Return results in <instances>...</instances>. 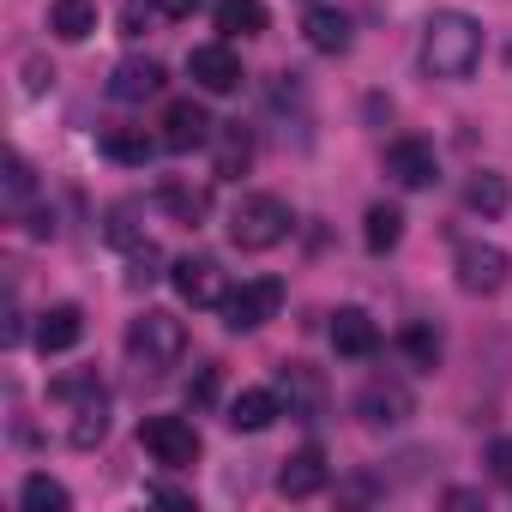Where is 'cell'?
<instances>
[{
	"mask_svg": "<svg viewBox=\"0 0 512 512\" xmlns=\"http://www.w3.org/2000/svg\"><path fill=\"white\" fill-rule=\"evenodd\" d=\"M422 67L446 85L470 79L482 67V25L470 13H434L428 31H422Z\"/></svg>",
	"mask_w": 512,
	"mask_h": 512,
	"instance_id": "cell-1",
	"label": "cell"
},
{
	"mask_svg": "<svg viewBox=\"0 0 512 512\" xmlns=\"http://www.w3.org/2000/svg\"><path fill=\"white\" fill-rule=\"evenodd\" d=\"M181 350H187V326L163 308H151L127 326V356H133L139 374H169L181 362Z\"/></svg>",
	"mask_w": 512,
	"mask_h": 512,
	"instance_id": "cell-2",
	"label": "cell"
},
{
	"mask_svg": "<svg viewBox=\"0 0 512 512\" xmlns=\"http://www.w3.org/2000/svg\"><path fill=\"white\" fill-rule=\"evenodd\" d=\"M290 235V205L278 193H247L235 211H229V241L241 253H266Z\"/></svg>",
	"mask_w": 512,
	"mask_h": 512,
	"instance_id": "cell-3",
	"label": "cell"
},
{
	"mask_svg": "<svg viewBox=\"0 0 512 512\" xmlns=\"http://www.w3.org/2000/svg\"><path fill=\"white\" fill-rule=\"evenodd\" d=\"M139 446L163 464V470H193L199 464V428L187 416H145L139 422Z\"/></svg>",
	"mask_w": 512,
	"mask_h": 512,
	"instance_id": "cell-4",
	"label": "cell"
},
{
	"mask_svg": "<svg viewBox=\"0 0 512 512\" xmlns=\"http://www.w3.org/2000/svg\"><path fill=\"white\" fill-rule=\"evenodd\" d=\"M278 308H284V284L278 278H247L241 290L223 296V326L229 332H260L266 320H278Z\"/></svg>",
	"mask_w": 512,
	"mask_h": 512,
	"instance_id": "cell-5",
	"label": "cell"
},
{
	"mask_svg": "<svg viewBox=\"0 0 512 512\" xmlns=\"http://www.w3.org/2000/svg\"><path fill=\"white\" fill-rule=\"evenodd\" d=\"M506 278H512V260L494 241H464L458 247V290L464 296H494V290H506Z\"/></svg>",
	"mask_w": 512,
	"mask_h": 512,
	"instance_id": "cell-6",
	"label": "cell"
},
{
	"mask_svg": "<svg viewBox=\"0 0 512 512\" xmlns=\"http://www.w3.org/2000/svg\"><path fill=\"white\" fill-rule=\"evenodd\" d=\"M61 398H73V422H67V440L73 446H97L109 434V392L97 380H61Z\"/></svg>",
	"mask_w": 512,
	"mask_h": 512,
	"instance_id": "cell-7",
	"label": "cell"
},
{
	"mask_svg": "<svg viewBox=\"0 0 512 512\" xmlns=\"http://www.w3.org/2000/svg\"><path fill=\"white\" fill-rule=\"evenodd\" d=\"M169 284H175V296L181 302H193V308H223V266L211 260V253H187V260H175L169 266Z\"/></svg>",
	"mask_w": 512,
	"mask_h": 512,
	"instance_id": "cell-8",
	"label": "cell"
},
{
	"mask_svg": "<svg viewBox=\"0 0 512 512\" xmlns=\"http://www.w3.org/2000/svg\"><path fill=\"white\" fill-rule=\"evenodd\" d=\"M187 79H193L205 97H229V91H241V55H235L229 43H199V49L187 55Z\"/></svg>",
	"mask_w": 512,
	"mask_h": 512,
	"instance_id": "cell-9",
	"label": "cell"
},
{
	"mask_svg": "<svg viewBox=\"0 0 512 512\" xmlns=\"http://www.w3.org/2000/svg\"><path fill=\"white\" fill-rule=\"evenodd\" d=\"M410 410H416V398H410L404 380H368L356 392V416L368 428H398V422H410Z\"/></svg>",
	"mask_w": 512,
	"mask_h": 512,
	"instance_id": "cell-10",
	"label": "cell"
},
{
	"mask_svg": "<svg viewBox=\"0 0 512 512\" xmlns=\"http://www.w3.org/2000/svg\"><path fill=\"white\" fill-rule=\"evenodd\" d=\"M386 175H392V187L416 193V187H434V181H440V157H434L428 139H398V145L386 151Z\"/></svg>",
	"mask_w": 512,
	"mask_h": 512,
	"instance_id": "cell-11",
	"label": "cell"
},
{
	"mask_svg": "<svg viewBox=\"0 0 512 512\" xmlns=\"http://www.w3.org/2000/svg\"><path fill=\"white\" fill-rule=\"evenodd\" d=\"M157 127H163V133H157V139H163V151H193V145H205V139L217 133V121H211L193 97H175V103L163 109V121H157Z\"/></svg>",
	"mask_w": 512,
	"mask_h": 512,
	"instance_id": "cell-12",
	"label": "cell"
},
{
	"mask_svg": "<svg viewBox=\"0 0 512 512\" xmlns=\"http://www.w3.org/2000/svg\"><path fill=\"white\" fill-rule=\"evenodd\" d=\"M326 482H332V464H326V452H320V446L290 452V458H284V470H278V494H284V500H314Z\"/></svg>",
	"mask_w": 512,
	"mask_h": 512,
	"instance_id": "cell-13",
	"label": "cell"
},
{
	"mask_svg": "<svg viewBox=\"0 0 512 512\" xmlns=\"http://www.w3.org/2000/svg\"><path fill=\"white\" fill-rule=\"evenodd\" d=\"M278 398H284V410H290V416L314 422V416H320V404H326V386H320V374H314L308 362H284V374H278Z\"/></svg>",
	"mask_w": 512,
	"mask_h": 512,
	"instance_id": "cell-14",
	"label": "cell"
},
{
	"mask_svg": "<svg viewBox=\"0 0 512 512\" xmlns=\"http://www.w3.org/2000/svg\"><path fill=\"white\" fill-rule=\"evenodd\" d=\"M278 416H284V398L266 392V386H253V392H235V398H229V416H223V422H229L235 434H266Z\"/></svg>",
	"mask_w": 512,
	"mask_h": 512,
	"instance_id": "cell-15",
	"label": "cell"
},
{
	"mask_svg": "<svg viewBox=\"0 0 512 512\" xmlns=\"http://www.w3.org/2000/svg\"><path fill=\"white\" fill-rule=\"evenodd\" d=\"M31 338H37L43 356H61V350H73V344L85 338V314H79L73 302H55V308L37 314V332H31Z\"/></svg>",
	"mask_w": 512,
	"mask_h": 512,
	"instance_id": "cell-16",
	"label": "cell"
},
{
	"mask_svg": "<svg viewBox=\"0 0 512 512\" xmlns=\"http://www.w3.org/2000/svg\"><path fill=\"white\" fill-rule=\"evenodd\" d=\"M332 344H338V356H356V362H362V356L380 350V326H374L362 308H338V314H332Z\"/></svg>",
	"mask_w": 512,
	"mask_h": 512,
	"instance_id": "cell-17",
	"label": "cell"
},
{
	"mask_svg": "<svg viewBox=\"0 0 512 512\" xmlns=\"http://www.w3.org/2000/svg\"><path fill=\"white\" fill-rule=\"evenodd\" d=\"M163 91V67L157 61H121L115 73H109V97L115 103H145V97H157Z\"/></svg>",
	"mask_w": 512,
	"mask_h": 512,
	"instance_id": "cell-18",
	"label": "cell"
},
{
	"mask_svg": "<svg viewBox=\"0 0 512 512\" xmlns=\"http://www.w3.org/2000/svg\"><path fill=\"white\" fill-rule=\"evenodd\" d=\"M97 145H103V157H109V163L145 169V163H151V151H157L163 139H151L145 127H103V139H97Z\"/></svg>",
	"mask_w": 512,
	"mask_h": 512,
	"instance_id": "cell-19",
	"label": "cell"
},
{
	"mask_svg": "<svg viewBox=\"0 0 512 512\" xmlns=\"http://www.w3.org/2000/svg\"><path fill=\"white\" fill-rule=\"evenodd\" d=\"M302 37H308V49H320V55H344V49H350V19H344L338 7H314V13L302 19Z\"/></svg>",
	"mask_w": 512,
	"mask_h": 512,
	"instance_id": "cell-20",
	"label": "cell"
},
{
	"mask_svg": "<svg viewBox=\"0 0 512 512\" xmlns=\"http://www.w3.org/2000/svg\"><path fill=\"white\" fill-rule=\"evenodd\" d=\"M49 31L61 43H85L97 31V0H49Z\"/></svg>",
	"mask_w": 512,
	"mask_h": 512,
	"instance_id": "cell-21",
	"label": "cell"
},
{
	"mask_svg": "<svg viewBox=\"0 0 512 512\" xmlns=\"http://www.w3.org/2000/svg\"><path fill=\"white\" fill-rule=\"evenodd\" d=\"M272 25L266 0H217V31L223 37H260Z\"/></svg>",
	"mask_w": 512,
	"mask_h": 512,
	"instance_id": "cell-22",
	"label": "cell"
},
{
	"mask_svg": "<svg viewBox=\"0 0 512 512\" xmlns=\"http://www.w3.org/2000/svg\"><path fill=\"white\" fill-rule=\"evenodd\" d=\"M211 139H217V175H223V181H241L247 163H253V139L241 133V121H229V127L211 133Z\"/></svg>",
	"mask_w": 512,
	"mask_h": 512,
	"instance_id": "cell-23",
	"label": "cell"
},
{
	"mask_svg": "<svg viewBox=\"0 0 512 512\" xmlns=\"http://www.w3.org/2000/svg\"><path fill=\"white\" fill-rule=\"evenodd\" d=\"M398 235H404V211H398V205H374V211H368V229H362L368 253H392Z\"/></svg>",
	"mask_w": 512,
	"mask_h": 512,
	"instance_id": "cell-24",
	"label": "cell"
},
{
	"mask_svg": "<svg viewBox=\"0 0 512 512\" xmlns=\"http://www.w3.org/2000/svg\"><path fill=\"white\" fill-rule=\"evenodd\" d=\"M19 500H25V512H67V506H73V494H67L55 476H43V470H37V476H25Z\"/></svg>",
	"mask_w": 512,
	"mask_h": 512,
	"instance_id": "cell-25",
	"label": "cell"
},
{
	"mask_svg": "<svg viewBox=\"0 0 512 512\" xmlns=\"http://www.w3.org/2000/svg\"><path fill=\"white\" fill-rule=\"evenodd\" d=\"M464 205H470V211H482V217H500V211L512 205V187H506L500 175H476V181L464 187Z\"/></svg>",
	"mask_w": 512,
	"mask_h": 512,
	"instance_id": "cell-26",
	"label": "cell"
},
{
	"mask_svg": "<svg viewBox=\"0 0 512 512\" xmlns=\"http://www.w3.org/2000/svg\"><path fill=\"white\" fill-rule=\"evenodd\" d=\"M398 350L410 356V368H434V362H440V332L416 320V326H404V332H398Z\"/></svg>",
	"mask_w": 512,
	"mask_h": 512,
	"instance_id": "cell-27",
	"label": "cell"
},
{
	"mask_svg": "<svg viewBox=\"0 0 512 512\" xmlns=\"http://www.w3.org/2000/svg\"><path fill=\"white\" fill-rule=\"evenodd\" d=\"M163 211H169L175 223H187V229H199V217L211 211V199H205L199 187H163Z\"/></svg>",
	"mask_w": 512,
	"mask_h": 512,
	"instance_id": "cell-28",
	"label": "cell"
},
{
	"mask_svg": "<svg viewBox=\"0 0 512 512\" xmlns=\"http://www.w3.org/2000/svg\"><path fill=\"white\" fill-rule=\"evenodd\" d=\"M31 193H37V175H31V163L13 151V157H7V211H25Z\"/></svg>",
	"mask_w": 512,
	"mask_h": 512,
	"instance_id": "cell-29",
	"label": "cell"
},
{
	"mask_svg": "<svg viewBox=\"0 0 512 512\" xmlns=\"http://www.w3.org/2000/svg\"><path fill=\"white\" fill-rule=\"evenodd\" d=\"M482 464H488V476H494L500 488H512V440H488Z\"/></svg>",
	"mask_w": 512,
	"mask_h": 512,
	"instance_id": "cell-30",
	"label": "cell"
},
{
	"mask_svg": "<svg viewBox=\"0 0 512 512\" xmlns=\"http://www.w3.org/2000/svg\"><path fill=\"white\" fill-rule=\"evenodd\" d=\"M151 278H157V247H151V241H139V247H133V272H127V284H133V290H145Z\"/></svg>",
	"mask_w": 512,
	"mask_h": 512,
	"instance_id": "cell-31",
	"label": "cell"
},
{
	"mask_svg": "<svg viewBox=\"0 0 512 512\" xmlns=\"http://www.w3.org/2000/svg\"><path fill=\"white\" fill-rule=\"evenodd\" d=\"M151 13H157V19H193L199 0H151Z\"/></svg>",
	"mask_w": 512,
	"mask_h": 512,
	"instance_id": "cell-32",
	"label": "cell"
},
{
	"mask_svg": "<svg viewBox=\"0 0 512 512\" xmlns=\"http://www.w3.org/2000/svg\"><path fill=\"white\" fill-rule=\"evenodd\" d=\"M211 392H217V368H205V374L193 380V404H211Z\"/></svg>",
	"mask_w": 512,
	"mask_h": 512,
	"instance_id": "cell-33",
	"label": "cell"
},
{
	"mask_svg": "<svg viewBox=\"0 0 512 512\" xmlns=\"http://www.w3.org/2000/svg\"><path fill=\"white\" fill-rule=\"evenodd\" d=\"M157 500L163 506H193V494H181V488H157Z\"/></svg>",
	"mask_w": 512,
	"mask_h": 512,
	"instance_id": "cell-34",
	"label": "cell"
},
{
	"mask_svg": "<svg viewBox=\"0 0 512 512\" xmlns=\"http://www.w3.org/2000/svg\"><path fill=\"white\" fill-rule=\"evenodd\" d=\"M506 67H512V49H506Z\"/></svg>",
	"mask_w": 512,
	"mask_h": 512,
	"instance_id": "cell-35",
	"label": "cell"
}]
</instances>
